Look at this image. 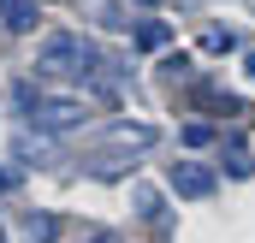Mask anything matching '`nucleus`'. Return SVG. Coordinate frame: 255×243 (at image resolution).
Instances as JSON below:
<instances>
[{"label": "nucleus", "mask_w": 255, "mask_h": 243, "mask_svg": "<svg viewBox=\"0 0 255 243\" xmlns=\"http://www.w3.org/2000/svg\"><path fill=\"white\" fill-rule=\"evenodd\" d=\"M101 48L89 42V36H77V30H54V36H42V48H36V77H71V83H89V77H101Z\"/></svg>", "instance_id": "nucleus-1"}, {"label": "nucleus", "mask_w": 255, "mask_h": 243, "mask_svg": "<svg viewBox=\"0 0 255 243\" xmlns=\"http://www.w3.org/2000/svg\"><path fill=\"white\" fill-rule=\"evenodd\" d=\"M12 107L36 124L42 136H65V130H77V124L89 119L83 95H48V89H36V83H18V89H12Z\"/></svg>", "instance_id": "nucleus-2"}, {"label": "nucleus", "mask_w": 255, "mask_h": 243, "mask_svg": "<svg viewBox=\"0 0 255 243\" xmlns=\"http://www.w3.org/2000/svg\"><path fill=\"white\" fill-rule=\"evenodd\" d=\"M148 142H154V124H130V119H119L107 136H101V142H95V148H89V160H83V166H89L95 178H119V172H125V160H130V154H142Z\"/></svg>", "instance_id": "nucleus-3"}, {"label": "nucleus", "mask_w": 255, "mask_h": 243, "mask_svg": "<svg viewBox=\"0 0 255 243\" xmlns=\"http://www.w3.org/2000/svg\"><path fill=\"white\" fill-rule=\"evenodd\" d=\"M166 184H172L184 202H208V196H214V172H208V166H196V160H172Z\"/></svg>", "instance_id": "nucleus-4"}, {"label": "nucleus", "mask_w": 255, "mask_h": 243, "mask_svg": "<svg viewBox=\"0 0 255 243\" xmlns=\"http://www.w3.org/2000/svg\"><path fill=\"white\" fill-rule=\"evenodd\" d=\"M36 18H42V6H36V0H0V24H6L12 36L36 30Z\"/></svg>", "instance_id": "nucleus-5"}, {"label": "nucleus", "mask_w": 255, "mask_h": 243, "mask_svg": "<svg viewBox=\"0 0 255 243\" xmlns=\"http://www.w3.org/2000/svg\"><path fill=\"white\" fill-rule=\"evenodd\" d=\"M18 238L24 243H54L60 238V220H54V214H24V220H18Z\"/></svg>", "instance_id": "nucleus-6"}, {"label": "nucleus", "mask_w": 255, "mask_h": 243, "mask_svg": "<svg viewBox=\"0 0 255 243\" xmlns=\"http://www.w3.org/2000/svg\"><path fill=\"white\" fill-rule=\"evenodd\" d=\"M130 202H136V214H142L148 226H166V202H160V190H154V184H136V190H130Z\"/></svg>", "instance_id": "nucleus-7"}, {"label": "nucleus", "mask_w": 255, "mask_h": 243, "mask_svg": "<svg viewBox=\"0 0 255 243\" xmlns=\"http://www.w3.org/2000/svg\"><path fill=\"white\" fill-rule=\"evenodd\" d=\"M89 12H95V24H101V30H130V18H125V6H119V0H89Z\"/></svg>", "instance_id": "nucleus-8"}, {"label": "nucleus", "mask_w": 255, "mask_h": 243, "mask_svg": "<svg viewBox=\"0 0 255 243\" xmlns=\"http://www.w3.org/2000/svg\"><path fill=\"white\" fill-rule=\"evenodd\" d=\"M172 42V24H136V48H166Z\"/></svg>", "instance_id": "nucleus-9"}, {"label": "nucleus", "mask_w": 255, "mask_h": 243, "mask_svg": "<svg viewBox=\"0 0 255 243\" xmlns=\"http://www.w3.org/2000/svg\"><path fill=\"white\" fill-rule=\"evenodd\" d=\"M238 48V30H208L202 36V54H232Z\"/></svg>", "instance_id": "nucleus-10"}, {"label": "nucleus", "mask_w": 255, "mask_h": 243, "mask_svg": "<svg viewBox=\"0 0 255 243\" xmlns=\"http://www.w3.org/2000/svg\"><path fill=\"white\" fill-rule=\"evenodd\" d=\"M226 172H232V178H255V154L250 148H232V154H226Z\"/></svg>", "instance_id": "nucleus-11"}, {"label": "nucleus", "mask_w": 255, "mask_h": 243, "mask_svg": "<svg viewBox=\"0 0 255 243\" xmlns=\"http://www.w3.org/2000/svg\"><path fill=\"white\" fill-rule=\"evenodd\" d=\"M202 142H214V124H184V148H202Z\"/></svg>", "instance_id": "nucleus-12"}, {"label": "nucleus", "mask_w": 255, "mask_h": 243, "mask_svg": "<svg viewBox=\"0 0 255 243\" xmlns=\"http://www.w3.org/2000/svg\"><path fill=\"white\" fill-rule=\"evenodd\" d=\"M166 77H172V83H178V77H190V54H172V60H166Z\"/></svg>", "instance_id": "nucleus-13"}, {"label": "nucleus", "mask_w": 255, "mask_h": 243, "mask_svg": "<svg viewBox=\"0 0 255 243\" xmlns=\"http://www.w3.org/2000/svg\"><path fill=\"white\" fill-rule=\"evenodd\" d=\"M12 190H18V172H12V166H0V196H12Z\"/></svg>", "instance_id": "nucleus-14"}, {"label": "nucleus", "mask_w": 255, "mask_h": 243, "mask_svg": "<svg viewBox=\"0 0 255 243\" xmlns=\"http://www.w3.org/2000/svg\"><path fill=\"white\" fill-rule=\"evenodd\" d=\"M244 77H255V48H250V54H244Z\"/></svg>", "instance_id": "nucleus-15"}, {"label": "nucleus", "mask_w": 255, "mask_h": 243, "mask_svg": "<svg viewBox=\"0 0 255 243\" xmlns=\"http://www.w3.org/2000/svg\"><path fill=\"white\" fill-rule=\"evenodd\" d=\"M89 243H113V238H107V232H95V238H89Z\"/></svg>", "instance_id": "nucleus-16"}, {"label": "nucleus", "mask_w": 255, "mask_h": 243, "mask_svg": "<svg viewBox=\"0 0 255 243\" xmlns=\"http://www.w3.org/2000/svg\"><path fill=\"white\" fill-rule=\"evenodd\" d=\"M136 6H160V0H136Z\"/></svg>", "instance_id": "nucleus-17"}, {"label": "nucleus", "mask_w": 255, "mask_h": 243, "mask_svg": "<svg viewBox=\"0 0 255 243\" xmlns=\"http://www.w3.org/2000/svg\"><path fill=\"white\" fill-rule=\"evenodd\" d=\"M0 243H6V232H0Z\"/></svg>", "instance_id": "nucleus-18"}]
</instances>
